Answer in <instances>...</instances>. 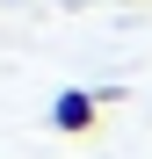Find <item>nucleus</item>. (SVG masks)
Here are the masks:
<instances>
[{"mask_svg": "<svg viewBox=\"0 0 152 159\" xmlns=\"http://www.w3.org/2000/svg\"><path fill=\"white\" fill-rule=\"evenodd\" d=\"M101 109H109V94H87V87H65L58 101H51V130H58V138H87V130L101 123Z\"/></svg>", "mask_w": 152, "mask_h": 159, "instance_id": "1", "label": "nucleus"}]
</instances>
